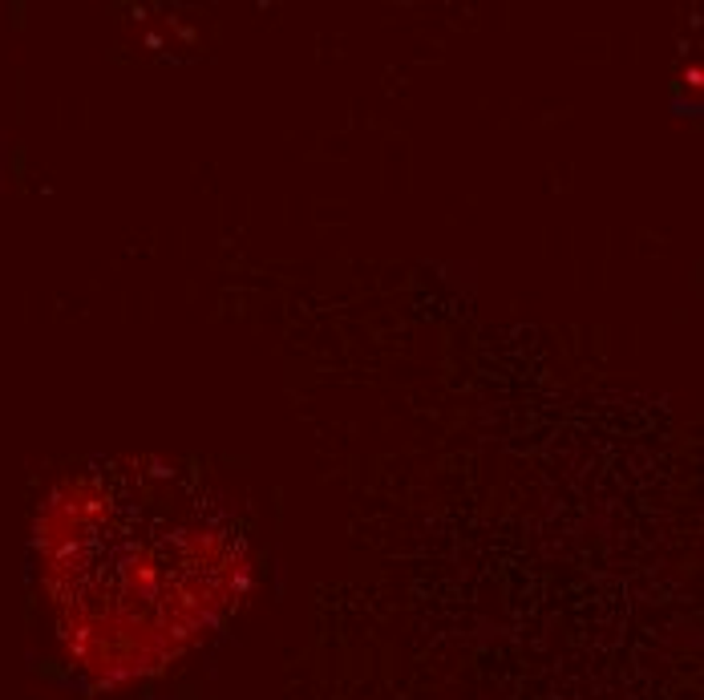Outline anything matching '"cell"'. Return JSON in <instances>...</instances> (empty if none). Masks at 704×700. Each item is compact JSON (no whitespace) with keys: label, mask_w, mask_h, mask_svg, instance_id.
I'll use <instances>...</instances> for the list:
<instances>
[{"label":"cell","mask_w":704,"mask_h":700,"mask_svg":"<svg viewBox=\"0 0 704 700\" xmlns=\"http://www.w3.org/2000/svg\"><path fill=\"white\" fill-rule=\"evenodd\" d=\"M235 535L178 470L126 465L61 563L78 648L106 676L178 656L231 603Z\"/></svg>","instance_id":"obj_1"}]
</instances>
